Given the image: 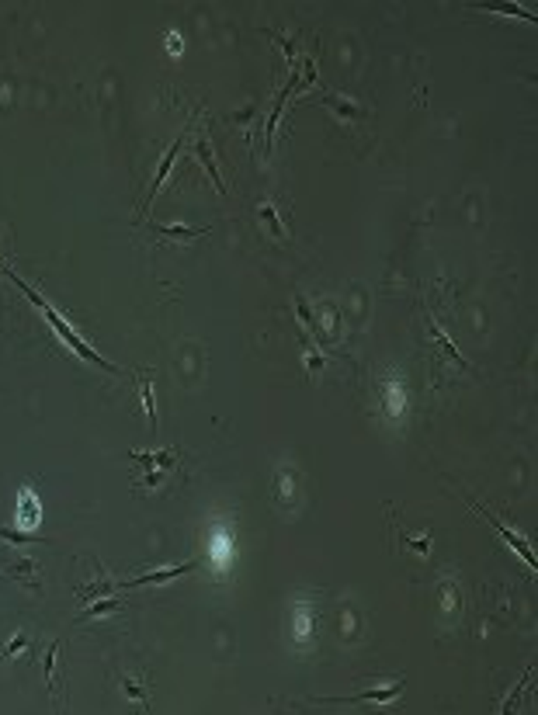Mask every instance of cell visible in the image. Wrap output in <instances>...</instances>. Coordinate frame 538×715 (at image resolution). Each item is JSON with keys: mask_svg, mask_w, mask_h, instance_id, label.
Returning a JSON list of instances; mask_svg holds the SVG:
<instances>
[{"mask_svg": "<svg viewBox=\"0 0 538 715\" xmlns=\"http://www.w3.org/2000/svg\"><path fill=\"white\" fill-rule=\"evenodd\" d=\"M472 507H476V511H479V514H482V518H487V521H490V524H493V528H497V531H500V535H504V538H507V542H511V545H514V553H517V556H521V559H524V563H528V566H531V570H535V566H538V559H535V553H531V545H528V542H524V538H517V535H514V531H511V528H507V524H500V521H497V518H493V514H487V511H482V507H479V504H472Z\"/></svg>", "mask_w": 538, "mask_h": 715, "instance_id": "obj_2", "label": "cell"}, {"mask_svg": "<svg viewBox=\"0 0 538 715\" xmlns=\"http://www.w3.org/2000/svg\"><path fill=\"white\" fill-rule=\"evenodd\" d=\"M195 563H181V566H171V570H156V573H146V577H136V580H122L115 587H139V583H164L171 577H181V573H191Z\"/></svg>", "mask_w": 538, "mask_h": 715, "instance_id": "obj_3", "label": "cell"}, {"mask_svg": "<svg viewBox=\"0 0 538 715\" xmlns=\"http://www.w3.org/2000/svg\"><path fill=\"white\" fill-rule=\"evenodd\" d=\"M8 274H11V278H14V285H18V289H21V292H25V295H28V299H32L35 306H38V313L45 316V323H49L52 330H56V334H60V341H63V344H66V348H70L73 354H80L84 361H94L97 368H108V372H119V365H112V361H104V358H101V354H97V351H94V348H90V344H87V341H84L80 334H77V330H73V326H70V323H66V319H63V316H60L56 309H52V306H49V302H45V299H42L38 292H35V289H28V285H25V282L18 278L14 271H8Z\"/></svg>", "mask_w": 538, "mask_h": 715, "instance_id": "obj_1", "label": "cell"}, {"mask_svg": "<svg viewBox=\"0 0 538 715\" xmlns=\"http://www.w3.org/2000/svg\"><path fill=\"white\" fill-rule=\"evenodd\" d=\"M0 538H8V542H18V545H28V542H38V545H52L49 538H38L32 531H11V528H0Z\"/></svg>", "mask_w": 538, "mask_h": 715, "instance_id": "obj_6", "label": "cell"}, {"mask_svg": "<svg viewBox=\"0 0 538 715\" xmlns=\"http://www.w3.org/2000/svg\"><path fill=\"white\" fill-rule=\"evenodd\" d=\"M125 691H129V698H143V688H136L132 681H125Z\"/></svg>", "mask_w": 538, "mask_h": 715, "instance_id": "obj_11", "label": "cell"}, {"mask_svg": "<svg viewBox=\"0 0 538 715\" xmlns=\"http://www.w3.org/2000/svg\"><path fill=\"white\" fill-rule=\"evenodd\" d=\"M25 646H28V635H18V639H14V642L4 649V653H0V659H11V656H14V653H21Z\"/></svg>", "mask_w": 538, "mask_h": 715, "instance_id": "obj_10", "label": "cell"}, {"mask_svg": "<svg viewBox=\"0 0 538 715\" xmlns=\"http://www.w3.org/2000/svg\"><path fill=\"white\" fill-rule=\"evenodd\" d=\"M143 400H146V413H149V427H156V407H153V393H149V382L143 378Z\"/></svg>", "mask_w": 538, "mask_h": 715, "instance_id": "obj_9", "label": "cell"}, {"mask_svg": "<svg viewBox=\"0 0 538 715\" xmlns=\"http://www.w3.org/2000/svg\"><path fill=\"white\" fill-rule=\"evenodd\" d=\"M184 136H188V132H181V136L174 139V146H171V153L164 156V163H160V174H156V181H153V191H149V202H153V195L160 191V184H164V178H167V171L174 167V156L181 153V146H184Z\"/></svg>", "mask_w": 538, "mask_h": 715, "instance_id": "obj_4", "label": "cell"}, {"mask_svg": "<svg viewBox=\"0 0 538 715\" xmlns=\"http://www.w3.org/2000/svg\"><path fill=\"white\" fill-rule=\"evenodd\" d=\"M122 608V601H97L94 608H87L84 615H80V622H87V618H94V615H108V611H119Z\"/></svg>", "mask_w": 538, "mask_h": 715, "instance_id": "obj_8", "label": "cell"}, {"mask_svg": "<svg viewBox=\"0 0 538 715\" xmlns=\"http://www.w3.org/2000/svg\"><path fill=\"white\" fill-rule=\"evenodd\" d=\"M195 149H198V160H201V167L212 174L215 188H219V191H226V184H223V174L215 171V163H212V149H208V143H205V139H198V146H195Z\"/></svg>", "mask_w": 538, "mask_h": 715, "instance_id": "obj_5", "label": "cell"}, {"mask_svg": "<svg viewBox=\"0 0 538 715\" xmlns=\"http://www.w3.org/2000/svg\"><path fill=\"white\" fill-rule=\"evenodd\" d=\"M160 233H164V237H174V240H195V237H201L205 230H191V226H160Z\"/></svg>", "mask_w": 538, "mask_h": 715, "instance_id": "obj_7", "label": "cell"}]
</instances>
